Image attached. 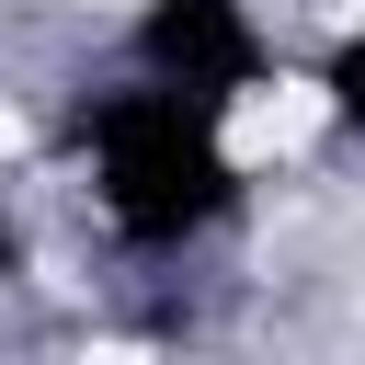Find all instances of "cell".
Wrapping results in <instances>:
<instances>
[{"label":"cell","instance_id":"1","mask_svg":"<svg viewBox=\"0 0 365 365\" xmlns=\"http://www.w3.org/2000/svg\"><path fill=\"white\" fill-rule=\"evenodd\" d=\"M68 160L91 194V228L125 262H194L205 240H228L251 217V160L228 137V114L160 91V80H91L68 103Z\"/></svg>","mask_w":365,"mask_h":365},{"label":"cell","instance_id":"2","mask_svg":"<svg viewBox=\"0 0 365 365\" xmlns=\"http://www.w3.org/2000/svg\"><path fill=\"white\" fill-rule=\"evenodd\" d=\"M114 68L160 80V91H182V103H205V114L240 125L285 80V46H274L262 0H137L114 23Z\"/></svg>","mask_w":365,"mask_h":365},{"label":"cell","instance_id":"3","mask_svg":"<svg viewBox=\"0 0 365 365\" xmlns=\"http://www.w3.org/2000/svg\"><path fill=\"white\" fill-rule=\"evenodd\" d=\"M308 91H319L331 137H342V148H365V23H342V34L308 57Z\"/></svg>","mask_w":365,"mask_h":365},{"label":"cell","instance_id":"4","mask_svg":"<svg viewBox=\"0 0 365 365\" xmlns=\"http://www.w3.org/2000/svg\"><path fill=\"white\" fill-rule=\"evenodd\" d=\"M11 262H23V240H11V228H0V285H11Z\"/></svg>","mask_w":365,"mask_h":365}]
</instances>
